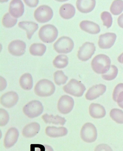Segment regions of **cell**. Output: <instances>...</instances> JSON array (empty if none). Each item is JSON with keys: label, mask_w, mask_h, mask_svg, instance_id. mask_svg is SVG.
<instances>
[{"label": "cell", "mask_w": 123, "mask_h": 151, "mask_svg": "<svg viewBox=\"0 0 123 151\" xmlns=\"http://www.w3.org/2000/svg\"><path fill=\"white\" fill-rule=\"evenodd\" d=\"M91 67L95 73L98 74H105L111 67V60L104 54L96 55L91 62Z\"/></svg>", "instance_id": "cell-1"}, {"label": "cell", "mask_w": 123, "mask_h": 151, "mask_svg": "<svg viewBox=\"0 0 123 151\" xmlns=\"http://www.w3.org/2000/svg\"><path fill=\"white\" fill-rule=\"evenodd\" d=\"M35 93L41 97H47L53 95L55 91V86L52 81L43 79L40 80L35 87Z\"/></svg>", "instance_id": "cell-2"}, {"label": "cell", "mask_w": 123, "mask_h": 151, "mask_svg": "<svg viewBox=\"0 0 123 151\" xmlns=\"http://www.w3.org/2000/svg\"><path fill=\"white\" fill-rule=\"evenodd\" d=\"M58 36L57 29L51 24H47L42 26L39 32L40 39L45 43H52L56 40Z\"/></svg>", "instance_id": "cell-3"}, {"label": "cell", "mask_w": 123, "mask_h": 151, "mask_svg": "<svg viewBox=\"0 0 123 151\" xmlns=\"http://www.w3.org/2000/svg\"><path fill=\"white\" fill-rule=\"evenodd\" d=\"M64 92L76 97L83 96L86 90V87L80 81L72 79L67 85L63 87Z\"/></svg>", "instance_id": "cell-4"}, {"label": "cell", "mask_w": 123, "mask_h": 151, "mask_svg": "<svg viewBox=\"0 0 123 151\" xmlns=\"http://www.w3.org/2000/svg\"><path fill=\"white\" fill-rule=\"evenodd\" d=\"M53 47L58 53H68L73 49L74 42L70 37L64 36L57 40L54 44Z\"/></svg>", "instance_id": "cell-5"}, {"label": "cell", "mask_w": 123, "mask_h": 151, "mask_svg": "<svg viewBox=\"0 0 123 151\" xmlns=\"http://www.w3.org/2000/svg\"><path fill=\"white\" fill-rule=\"evenodd\" d=\"M43 106L40 101H32L26 104L23 108V111L26 116L30 118H35L42 114Z\"/></svg>", "instance_id": "cell-6"}, {"label": "cell", "mask_w": 123, "mask_h": 151, "mask_svg": "<svg viewBox=\"0 0 123 151\" xmlns=\"http://www.w3.org/2000/svg\"><path fill=\"white\" fill-rule=\"evenodd\" d=\"M80 136L82 140L87 143H92L96 140L98 133L96 127L93 124L87 123L82 127Z\"/></svg>", "instance_id": "cell-7"}, {"label": "cell", "mask_w": 123, "mask_h": 151, "mask_svg": "<svg viewBox=\"0 0 123 151\" xmlns=\"http://www.w3.org/2000/svg\"><path fill=\"white\" fill-rule=\"evenodd\" d=\"M34 15L36 21L40 23H45L52 19L53 12L52 9L47 5H42L35 10Z\"/></svg>", "instance_id": "cell-8"}, {"label": "cell", "mask_w": 123, "mask_h": 151, "mask_svg": "<svg viewBox=\"0 0 123 151\" xmlns=\"http://www.w3.org/2000/svg\"><path fill=\"white\" fill-rule=\"evenodd\" d=\"M95 51L96 47L93 43L86 42L79 48L77 53V57L81 61H87L94 54Z\"/></svg>", "instance_id": "cell-9"}, {"label": "cell", "mask_w": 123, "mask_h": 151, "mask_svg": "<svg viewBox=\"0 0 123 151\" xmlns=\"http://www.w3.org/2000/svg\"><path fill=\"white\" fill-rule=\"evenodd\" d=\"M74 104V100L71 96L64 95L60 98L58 101V110L62 114H68L73 109Z\"/></svg>", "instance_id": "cell-10"}, {"label": "cell", "mask_w": 123, "mask_h": 151, "mask_svg": "<svg viewBox=\"0 0 123 151\" xmlns=\"http://www.w3.org/2000/svg\"><path fill=\"white\" fill-rule=\"evenodd\" d=\"M117 36L112 33H107L101 35L99 37L98 45L101 49H109L115 42Z\"/></svg>", "instance_id": "cell-11"}, {"label": "cell", "mask_w": 123, "mask_h": 151, "mask_svg": "<svg viewBox=\"0 0 123 151\" xmlns=\"http://www.w3.org/2000/svg\"><path fill=\"white\" fill-rule=\"evenodd\" d=\"M26 48V43L20 40H14L8 46V50L9 53L16 57L21 56L24 55Z\"/></svg>", "instance_id": "cell-12"}, {"label": "cell", "mask_w": 123, "mask_h": 151, "mask_svg": "<svg viewBox=\"0 0 123 151\" xmlns=\"http://www.w3.org/2000/svg\"><path fill=\"white\" fill-rule=\"evenodd\" d=\"M19 132L15 127H11L9 129L5 135L4 140V145L6 149L14 146L18 140Z\"/></svg>", "instance_id": "cell-13"}, {"label": "cell", "mask_w": 123, "mask_h": 151, "mask_svg": "<svg viewBox=\"0 0 123 151\" xmlns=\"http://www.w3.org/2000/svg\"><path fill=\"white\" fill-rule=\"evenodd\" d=\"M19 97L15 92L11 91L5 93L1 97L0 102L3 106L6 108H12L17 104Z\"/></svg>", "instance_id": "cell-14"}, {"label": "cell", "mask_w": 123, "mask_h": 151, "mask_svg": "<svg viewBox=\"0 0 123 151\" xmlns=\"http://www.w3.org/2000/svg\"><path fill=\"white\" fill-rule=\"evenodd\" d=\"M106 90V87L104 84L96 85L90 88L85 95L86 99L92 101L103 95Z\"/></svg>", "instance_id": "cell-15"}, {"label": "cell", "mask_w": 123, "mask_h": 151, "mask_svg": "<svg viewBox=\"0 0 123 151\" xmlns=\"http://www.w3.org/2000/svg\"><path fill=\"white\" fill-rule=\"evenodd\" d=\"M24 12V6L21 0H12L9 6V13L14 18H19Z\"/></svg>", "instance_id": "cell-16"}, {"label": "cell", "mask_w": 123, "mask_h": 151, "mask_svg": "<svg viewBox=\"0 0 123 151\" xmlns=\"http://www.w3.org/2000/svg\"><path fill=\"white\" fill-rule=\"evenodd\" d=\"M96 4V0H77L76 6L79 12L88 14L93 11Z\"/></svg>", "instance_id": "cell-17"}, {"label": "cell", "mask_w": 123, "mask_h": 151, "mask_svg": "<svg viewBox=\"0 0 123 151\" xmlns=\"http://www.w3.org/2000/svg\"><path fill=\"white\" fill-rule=\"evenodd\" d=\"M89 114L94 119H101L105 117L106 111L103 106L98 104L92 103L89 108Z\"/></svg>", "instance_id": "cell-18"}, {"label": "cell", "mask_w": 123, "mask_h": 151, "mask_svg": "<svg viewBox=\"0 0 123 151\" xmlns=\"http://www.w3.org/2000/svg\"><path fill=\"white\" fill-rule=\"evenodd\" d=\"M79 26L82 31L90 34H98L101 31L99 25L92 21H82L80 23Z\"/></svg>", "instance_id": "cell-19"}, {"label": "cell", "mask_w": 123, "mask_h": 151, "mask_svg": "<svg viewBox=\"0 0 123 151\" xmlns=\"http://www.w3.org/2000/svg\"><path fill=\"white\" fill-rule=\"evenodd\" d=\"M18 26L26 31L27 37L29 40L31 39L33 35L37 31L39 26L36 23L31 21H22L18 23Z\"/></svg>", "instance_id": "cell-20"}, {"label": "cell", "mask_w": 123, "mask_h": 151, "mask_svg": "<svg viewBox=\"0 0 123 151\" xmlns=\"http://www.w3.org/2000/svg\"><path fill=\"white\" fill-rule=\"evenodd\" d=\"M40 125L37 122L30 123L25 126L22 130V135L26 138H32L36 136L40 130Z\"/></svg>", "instance_id": "cell-21"}, {"label": "cell", "mask_w": 123, "mask_h": 151, "mask_svg": "<svg viewBox=\"0 0 123 151\" xmlns=\"http://www.w3.org/2000/svg\"><path fill=\"white\" fill-rule=\"evenodd\" d=\"M68 133L67 128L48 126L45 129V133L48 136L51 138L60 137L65 136Z\"/></svg>", "instance_id": "cell-22"}, {"label": "cell", "mask_w": 123, "mask_h": 151, "mask_svg": "<svg viewBox=\"0 0 123 151\" xmlns=\"http://www.w3.org/2000/svg\"><path fill=\"white\" fill-rule=\"evenodd\" d=\"M59 14L62 18L65 19H70L76 14V9L70 4H65L60 7Z\"/></svg>", "instance_id": "cell-23"}, {"label": "cell", "mask_w": 123, "mask_h": 151, "mask_svg": "<svg viewBox=\"0 0 123 151\" xmlns=\"http://www.w3.org/2000/svg\"><path fill=\"white\" fill-rule=\"evenodd\" d=\"M42 119L46 124H60L62 126H64L67 121L64 117L59 115L53 116L47 114H45L42 115Z\"/></svg>", "instance_id": "cell-24"}, {"label": "cell", "mask_w": 123, "mask_h": 151, "mask_svg": "<svg viewBox=\"0 0 123 151\" xmlns=\"http://www.w3.org/2000/svg\"><path fill=\"white\" fill-rule=\"evenodd\" d=\"M19 84L21 87L25 90H31L33 86V77L31 74L26 73L21 76L20 78Z\"/></svg>", "instance_id": "cell-25"}, {"label": "cell", "mask_w": 123, "mask_h": 151, "mask_svg": "<svg viewBox=\"0 0 123 151\" xmlns=\"http://www.w3.org/2000/svg\"><path fill=\"white\" fill-rule=\"evenodd\" d=\"M46 50V46L42 43H33L29 49L30 53L35 56H42Z\"/></svg>", "instance_id": "cell-26"}, {"label": "cell", "mask_w": 123, "mask_h": 151, "mask_svg": "<svg viewBox=\"0 0 123 151\" xmlns=\"http://www.w3.org/2000/svg\"><path fill=\"white\" fill-rule=\"evenodd\" d=\"M68 64V58L65 55L57 56L53 61V65L57 68H65Z\"/></svg>", "instance_id": "cell-27"}, {"label": "cell", "mask_w": 123, "mask_h": 151, "mask_svg": "<svg viewBox=\"0 0 123 151\" xmlns=\"http://www.w3.org/2000/svg\"><path fill=\"white\" fill-rule=\"evenodd\" d=\"M110 11L113 15H120L123 11V0H114L110 6Z\"/></svg>", "instance_id": "cell-28"}, {"label": "cell", "mask_w": 123, "mask_h": 151, "mask_svg": "<svg viewBox=\"0 0 123 151\" xmlns=\"http://www.w3.org/2000/svg\"><path fill=\"white\" fill-rule=\"evenodd\" d=\"M17 19L12 17L9 13L5 14L3 19L2 23L4 27L7 28H10L14 27L17 24Z\"/></svg>", "instance_id": "cell-29"}, {"label": "cell", "mask_w": 123, "mask_h": 151, "mask_svg": "<svg viewBox=\"0 0 123 151\" xmlns=\"http://www.w3.org/2000/svg\"><path fill=\"white\" fill-rule=\"evenodd\" d=\"M110 116L114 121L119 124H123V111L114 108L110 112Z\"/></svg>", "instance_id": "cell-30"}, {"label": "cell", "mask_w": 123, "mask_h": 151, "mask_svg": "<svg viewBox=\"0 0 123 151\" xmlns=\"http://www.w3.org/2000/svg\"><path fill=\"white\" fill-rule=\"evenodd\" d=\"M54 80L57 85L65 84L68 80V77L64 74L62 70H57L54 74Z\"/></svg>", "instance_id": "cell-31"}, {"label": "cell", "mask_w": 123, "mask_h": 151, "mask_svg": "<svg viewBox=\"0 0 123 151\" xmlns=\"http://www.w3.org/2000/svg\"><path fill=\"white\" fill-rule=\"evenodd\" d=\"M118 73V70L115 65H111L110 70L105 74H102V78L106 81L114 80L117 77Z\"/></svg>", "instance_id": "cell-32"}, {"label": "cell", "mask_w": 123, "mask_h": 151, "mask_svg": "<svg viewBox=\"0 0 123 151\" xmlns=\"http://www.w3.org/2000/svg\"><path fill=\"white\" fill-rule=\"evenodd\" d=\"M101 19L103 22V25L108 29L111 27L112 25L113 19L112 15L109 12H104L101 14Z\"/></svg>", "instance_id": "cell-33"}, {"label": "cell", "mask_w": 123, "mask_h": 151, "mask_svg": "<svg viewBox=\"0 0 123 151\" xmlns=\"http://www.w3.org/2000/svg\"><path fill=\"white\" fill-rule=\"evenodd\" d=\"M9 114L6 110L0 109V126L4 127L6 126L9 121Z\"/></svg>", "instance_id": "cell-34"}, {"label": "cell", "mask_w": 123, "mask_h": 151, "mask_svg": "<svg viewBox=\"0 0 123 151\" xmlns=\"http://www.w3.org/2000/svg\"><path fill=\"white\" fill-rule=\"evenodd\" d=\"M94 151H113L111 147L107 144H101L95 148Z\"/></svg>", "instance_id": "cell-35"}, {"label": "cell", "mask_w": 123, "mask_h": 151, "mask_svg": "<svg viewBox=\"0 0 123 151\" xmlns=\"http://www.w3.org/2000/svg\"><path fill=\"white\" fill-rule=\"evenodd\" d=\"M26 5L30 8H35L39 4V0H23Z\"/></svg>", "instance_id": "cell-36"}, {"label": "cell", "mask_w": 123, "mask_h": 151, "mask_svg": "<svg viewBox=\"0 0 123 151\" xmlns=\"http://www.w3.org/2000/svg\"><path fill=\"white\" fill-rule=\"evenodd\" d=\"M0 79H1V87H0V89H1V91L4 90V89L6 88V80H5V79L3 77L1 76L0 77Z\"/></svg>", "instance_id": "cell-37"}, {"label": "cell", "mask_w": 123, "mask_h": 151, "mask_svg": "<svg viewBox=\"0 0 123 151\" xmlns=\"http://www.w3.org/2000/svg\"><path fill=\"white\" fill-rule=\"evenodd\" d=\"M118 24L120 28L123 29V14H121L118 18Z\"/></svg>", "instance_id": "cell-38"}, {"label": "cell", "mask_w": 123, "mask_h": 151, "mask_svg": "<svg viewBox=\"0 0 123 151\" xmlns=\"http://www.w3.org/2000/svg\"><path fill=\"white\" fill-rule=\"evenodd\" d=\"M118 61L119 62L121 63V64H123V53H122L121 55L118 57Z\"/></svg>", "instance_id": "cell-39"}, {"label": "cell", "mask_w": 123, "mask_h": 151, "mask_svg": "<svg viewBox=\"0 0 123 151\" xmlns=\"http://www.w3.org/2000/svg\"><path fill=\"white\" fill-rule=\"evenodd\" d=\"M9 1V0H0V2H1V3H5V2H7Z\"/></svg>", "instance_id": "cell-40"}, {"label": "cell", "mask_w": 123, "mask_h": 151, "mask_svg": "<svg viewBox=\"0 0 123 151\" xmlns=\"http://www.w3.org/2000/svg\"><path fill=\"white\" fill-rule=\"evenodd\" d=\"M55 1H57V2H66V1H68V0H55Z\"/></svg>", "instance_id": "cell-41"}]
</instances>
